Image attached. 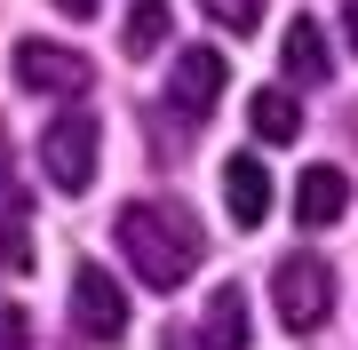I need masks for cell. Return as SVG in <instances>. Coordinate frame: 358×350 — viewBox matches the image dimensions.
<instances>
[{
	"instance_id": "obj_7",
	"label": "cell",
	"mask_w": 358,
	"mask_h": 350,
	"mask_svg": "<svg viewBox=\"0 0 358 350\" xmlns=\"http://www.w3.org/2000/svg\"><path fill=\"white\" fill-rule=\"evenodd\" d=\"M223 199H231V223L239 231H255V223L271 215V175H263V159H223Z\"/></svg>"
},
{
	"instance_id": "obj_9",
	"label": "cell",
	"mask_w": 358,
	"mask_h": 350,
	"mask_svg": "<svg viewBox=\"0 0 358 350\" xmlns=\"http://www.w3.org/2000/svg\"><path fill=\"white\" fill-rule=\"evenodd\" d=\"M199 350H247V286H215L207 295V319H199Z\"/></svg>"
},
{
	"instance_id": "obj_16",
	"label": "cell",
	"mask_w": 358,
	"mask_h": 350,
	"mask_svg": "<svg viewBox=\"0 0 358 350\" xmlns=\"http://www.w3.org/2000/svg\"><path fill=\"white\" fill-rule=\"evenodd\" d=\"M0 215H32L24 191H16V175H8V159H0Z\"/></svg>"
},
{
	"instance_id": "obj_17",
	"label": "cell",
	"mask_w": 358,
	"mask_h": 350,
	"mask_svg": "<svg viewBox=\"0 0 358 350\" xmlns=\"http://www.w3.org/2000/svg\"><path fill=\"white\" fill-rule=\"evenodd\" d=\"M343 40H350V56H358V0H343Z\"/></svg>"
},
{
	"instance_id": "obj_1",
	"label": "cell",
	"mask_w": 358,
	"mask_h": 350,
	"mask_svg": "<svg viewBox=\"0 0 358 350\" xmlns=\"http://www.w3.org/2000/svg\"><path fill=\"white\" fill-rule=\"evenodd\" d=\"M120 255L136 263V279L152 295H176L199 271V223L176 199H136V207H120Z\"/></svg>"
},
{
	"instance_id": "obj_12",
	"label": "cell",
	"mask_w": 358,
	"mask_h": 350,
	"mask_svg": "<svg viewBox=\"0 0 358 350\" xmlns=\"http://www.w3.org/2000/svg\"><path fill=\"white\" fill-rule=\"evenodd\" d=\"M167 24H176L167 0H136V16H128V56H152L159 40H167Z\"/></svg>"
},
{
	"instance_id": "obj_6",
	"label": "cell",
	"mask_w": 358,
	"mask_h": 350,
	"mask_svg": "<svg viewBox=\"0 0 358 350\" xmlns=\"http://www.w3.org/2000/svg\"><path fill=\"white\" fill-rule=\"evenodd\" d=\"M223 96V56L215 48H183L176 72H167V104H176V119H207Z\"/></svg>"
},
{
	"instance_id": "obj_13",
	"label": "cell",
	"mask_w": 358,
	"mask_h": 350,
	"mask_svg": "<svg viewBox=\"0 0 358 350\" xmlns=\"http://www.w3.org/2000/svg\"><path fill=\"white\" fill-rule=\"evenodd\" d=\"M0 271H32V215H0Z\"/></svg>"
},
{
	"instance_id": "obj_4",
	"label": "cell",
	"mask_w": 358,
	"mask_h": 350,
	"mask_svg": "<svg viewBox=\"0 0 358 350\" xmlns=\"http://www.w3.org/2000/svg\"><path fill=\"white\" fill-rule=\"evenodd\" d=\"M96 80V64L64 40H16V88L24 96H80Z\"/></svg>"
},
{
	"instance_id": "obj_11",
	"label": "cell",
	"mask_w": 358,
	"mask_h": 350,
	"mask_svg": "<svg viewBox=\"0 0 358 350\" xmlns=\"http://www.w3.org/2000/svg\"><path fill=\"white\" fill-rule=\"evenodd\" d=\"M279 72H294V80H334V72H327V40H319V24H310V16H294V24H287V40H279Z\"/></svg>"
},
{
	"instance_id": "obj_8",
	"label": "cell",
	"mask_w": 358,
	"mask_h": 350,
	"mask_svg": "<svg viewBox=\"0 0 358 350\" xmlns=\"http://www.w3.org/2000/svg\"><path fill=\"white\" fill-rule=\"evenodd\" d=\"M350 207V175L343 168H303V183H294V215L310 223V231H327V223H343Z\"/></svg>"
},
{
	"instance_id": "obj_2",
	"label": "cell",
	"mask_w": 358,
	"mask_h": 350,
	"mask_svg": "<svg viewBox=\"0 0 358 350\" xmlns=\"http://www.w3.org/2000/svg\"><path fill=\"white\" fill-rule=\"evenodd\" d=\"M271 302H279V326L287 335H310V326H327L334 311V263L327 255H287L279 271H271Z\"/></svg>"
},
{
	"instance_id": "obj_14",
	"label": "cell",
	"mask_w": 358,
	"mask_h": 350,
	"mask_svg": "<svg viewBox=\"0 0 358 350\" xmlns=\"http://www.w3.org/2000/svg\"><path fill=\"white\" fill-rule=\"evenodd\" d=\"M199 8L215 16L223 32H255V24H263V0H199Z\"/></svg>"
},
{
	"instance_id": "obj_5",
	"label": "cell",
	"mask_w": 358,
	"mask_h": 350,
	"mask_svg": "<svg viewBox=\"0 0 358 350\" xmlns=\"http://www.w3.org/2000/svg\"><path fill=\"white\" fill-rule=\"evenodd\" d=\"M72 326H80L88 342H120V335H128V295H120L112 271L88 263V271L72 279Z\"/></svg>"
},
{
	"instance_id": "obj_15",
	"label": "cell",
	"mask_w": 358,
	"mask_h": 350,
	"mask_svg": "<svg viewBox=\"0 0 358 350\" xmlns=\"http://www.w3.org/2000/svg\"><path fill=\"white\" fill-rule=\"evenodd\" d=\"M0 350H32V326L16 319V311H0Z\"/></svg>"
},
{
	"instance_id": "obj_10",
	"label": "cell",
	"mask_w": 358,
	"mask_h": 350,
	"mask_svg": "<svg viewBox=\"0 0 358 350\" xmlns=\"http://www.w3.org/2000/svg\"><path fill=\"white\" fill-rule=\"evenodd\" d=\"M247 128L263 143H294L303 136V104H294L287 88H255V104H247Z\"/></svg>"
},
{
	"instance_id": "obj_18",
	"label": "cell",
	"mask_w": 358,
	"mask_h": 350,
	"mask_svg": "<svg viewBox=\"0 0 358 350\" xmlns=\"http://www.w3.org/2000/svg\"><path fill=\"white\" fill-rule=\"evenodd\" d=\"M56 8H64V16H96V0H56Z\"/></svg>"
},
{
	"instance_id": "obj_3",
	"label": "cell",
	"mask_w": 358,
	"mask_h": 350,
	"mask_svg": "<svg viewBox=\"0 0 358 350\" xmlns=\"http://www.w3.org/2000/svg\"><path fill=\"white\" fill-rule=\"evenodd\" d=\"M96 159H103V128L88 112H64L48 136H40V168H48L56 191H88L96 183Z\"/></svg>"
}]
</instances>
